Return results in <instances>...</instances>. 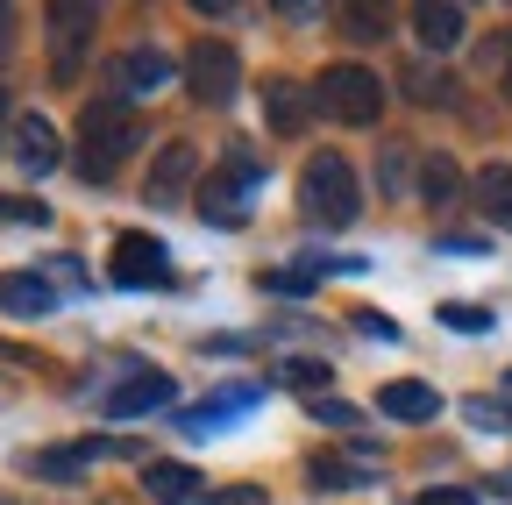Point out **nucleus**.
<instances>
[{"label":"nucleus","mask_w":512,"mask_h":505,"mask_svg":"<svg viewBox=\"0 0 512 505\" xmlns=\"http://www.w3.org/2000/svg\"><path fill=\"white\" fill-rule=\"evenodd\" d=\"M136 143H143V121H136L128 100L100 93V100L79 107V150H72V164H79L86 185H107L128 157H136Z\"/></svg>","instance_id":"1"},{"label":"nucleus","mask_w":512,"mask_h":505,"mask_svg":"<svg viewBox=\"0 0 512 505\" xmlns=\"http://www.w3.org/2000/svg\"><path fill=\"white\" fill-rule=\"evenodd\" d=\"M299 214H306V221H320V228H349V221L363 214L356 171H349V157H342V150L306 157V171H299Z\"/></svg>","instance_id":"2"},{"label":"nucleus","mask_w":512,"mask_h":505,"mask_svg":"<svg viewBox=\"0 0 512 505\" xmlns=\"http://www.w3.org/2000/svg\"><path fill=\"white\" fill-rule=\"evenodd\" d=\"M313 100L328 121H342V129H377V114H384V79L370 65H328L313 79Z\"/></svg>","instance_id":"3"},{"label":"nucleus","mask_w":512,"mask_h":505,"mask_svg":"<svg viewBox=\"0 0 512 505\" xmlns=\"http://www.w3.org/2000/svg\"><path fill=\"white\" fill-rule=\"evenodd\" d=\"M249 193H264V164H256L249 143H235V150L221 157V171H207L200 221H214V228H242V221H249Z\"/></svg>","instance_id":"4"},{"label":"nucleus","mask_w":512,"mask_h":505,"mask_svg":"<svg viewBox=\"0 0 512 505\" xmlns=\"http://www.w3.org/2000/svg\"><path fill=\"white\" fill-rule=\"evenodd\" d=\"M93 22H100L93 0H43V36H50V72L57 79H79L86 43H93Z\"/></svg>","instance_id":"5"},{"label":"nucleus","mask_w":512,"mask_h":505,"mask_svg":"<svg viewBox=\"0 0 512 505\" xmlns=\"http://www.w3.org/2000/svg\"><path fill=\"white\" fill-rule=\"evenodd\" d=\"M185 86H192V100H200V107H228V100L242 93V57H235V43L200 36V43L185 50Z\"/></svg>","instance_id":"6"},{"label":"nucleus","mask_w":512,"mask_h":505,"mask_svg":"<svg viewBox=\"0 0 512 505\" xmlns=\"http://www.w3.org/2000/svg\"><path fill=\"white\" fill-rule=\"evenodd\" d=\"M107 278H114V285H128V292H143V285H171V249H164L157 235H121V242H114Z\"/></svg>","instance_id":"7"},{"label":"nucleus","mask_w":512,"mask_h":505,"mask_svg":"<svg viewBox=\"0 0 512 505\" xmlns=\"http://www.w3.org/2000/svg\"><path fill=\"white\" fill-rule=\"evenodd\" d=\"M192 171H200V150H192L185 136H171V143L150 157V178H143V193H150L157 207H178V200L192 193Z\"/></svg>","instance_id":"8"},{"label":"nucleus","mask_w":512,"mask_h":505,"mask_svg":"<svg viewBox=\"0 0 512 505\" xmlns=\"http://www.w3.org/2000/svg\"><path fill=\"white\" fill-rule=\"evenodd\" d=\"M313 114H320L313 79H264V121H271V136H306Z\"/></svg>","instance_id":"9"},{"label":"nucleus","mask_w":512,"mask_h":505,"mask_svg":"<svg viewBox=\"0 0 512 505\" xmlns=\"http://www.w3.org/2000/svg\"><path fill=\"white\" fill-rule=\"evenodd\" d=\"M107 86H114V100H143V93H164L171 86V57L164 50H128V57H114L107 65Z\"/></svg>","instance_id":"10"},{"label":"nucleus","mask_w":512,"mask_h":505,"mask_svg":"<svg viewBox=\"0 0 512 505\" xmlns=\"http://www.w3.org/2000/svg\"><path fill=\"white\" fill-rule=\"evenodd\" d=\"M171 392H178V385H171L164 370H136L121 392H107V399H100V413H107V420H143V413H164V406H171Z\"/></svg>","instance_id":"11"},{"label":"nucleus","mask_w":512,"mask_h":505,"mask_svg":"<svg viewBox=\"0 0 512 505\" xmlns=\"http://www.w3.org/2000/svg\"><path fill=\"white\" fill-rule=\"evenodd\" d=\"M0 306L15 321H43V313H57V285L36 278V271H0Z\"/></svg>","instance_id":"12"},{"label":"nucleus","mask_w":512,"mask_h":505,"mask_svg":"<svg viewBox=\"0 0 512 505\" xmlns=\"http://www.w3.org/2000/svg\"><path fill=\"white\" fill-rule=\"evenodd\" d=\"M377 413L384 420H434L441 413V392L420 385V377H392V385H377Z\"/></svg>","instance_id":"13"},{"label":"nucleus","mask_w":512,"mask_h":505,"mask_svg":"<svg viewBox=\"0 0 512 505\" xmlns=\"http://www.w3.org/2000/svg\"><path fill=\"white\" fill-rule=\"evenodd\" d=\"M413 36L427 50H456L463 43V8L456 0H413Z\"/></svg>","instance_id":"14"},{"label":"nucleus","mask_w":512,"mask_h":505,"mask_svg":"<svg viewBox=\"0 0 512 505\" xmlns=\"http://www.w3.org/2000/svg\"><path fill=\"white\" fill-rule=\"evenodd\" d=\"M470 193H477V207H484V221H498V228H512V164H484V171L470 178Z\"/></svg>","instance_id":"15"},{"label":"nucleus","mask_w":512,"mask_h":505,"mask_svg":"<svg viewBox=\"0 0 512 505\" xmlns=\"http://www.w3.org/2000/svg\"><path fill=\"white\" fill-rule=\"evenodd\" d=\"M15 157H22L29 171H50V164H57V129H50L43 114H22V121H15Z\"/></svg>","instance_id":"16"},{"label":"nucleus","mask_w":512,"mask_h":505,"mask_svg":"<svg viewBox=\"0 0 512 505\" xmlns=\"http://www.w3.org/2000/svg\"><path fill=\"white\" fill-rule=\"evenodd\" d=\"M342 15H349V36L384 43V36H392V22H399V0H342Z\"/></svg>","instance_id":"17"},{"label":"nucleus","mask_w":512,"mask_h":505,"mask_svg":"<svg viewBox=\"0 0 512 505\" xmlns=\"http://www.w3.org/2000/svg\"><path fill=\"white\" fill-rule=\"evenodd\" d=\"M143 491H150L157 505H185L192 491H200V477H192L185 463H143Z\"/></svg>","instance_id":"18"},{"label":"nucleus","mask_w":512,"mask_h":505,"mask_svg":"<svg viewBox=\"0 0 512 505\" xmlns=\"http://www.w3.org/2000/svg\"><path fill=\"white\" fill-rule=\"evenodd\" d=\"M420 200H427V207H456V200H463L456 157H427V164H420Z\"/></svg>","instance_id":"19"},{"label":"nucleus","mask_w":512,"mask_h":505,"mask_svg":"<svg viewBox=\"0 0 512 505\" xmlns=\"http://www.w3.org/2000/svg\"><path fill=\"white\" fill-rule=\"evenodd\" d=\"M93 456H100V441H86V449H43V456H36V477H50V484H72V477H79Z\"/></svg>","instance_id":"20"},{"label":"nucleus","mask_w":512,"mask_h":505,"mask_svg":"<svg viewBox=\"0 0 512 505\" xmlns=\"http://www.w3.org/2000/svg\"><path fill=\"white\" fill-rule=\"evenodd\" d=\"M306 477H313V491H356V484H363V463H342V456H313V463H306Z\"/></svg>","instance_id":"21"},{"label":"nucleus","mask_w":512,"mask_h":505,"mask_svg":"<svg viewBox=\"0 0 512 505\" xmlns=\"http://www.w3.org/2000/svg\"><path fill=\"white\" fill-rule=\"evenodd\" d=\"M434 321H441V328H456V335H491V306L448 299V306H434Z\"/></svg>","instance_id":"22"},{"label":"nucleus","mask_w":512,"mask_h":505,"mask_svg":"<svg viewBox=\"0 0 512 505\" xmlns=\"http://www.w3.org/2000/svg\"><path fill=\"white\" fill-rule=\"evenodd\" d=\"M463 413H470V427H484V434H505V427H512V406H498V399H463Z\"/></svg>","instance_id":"23"},{"label":"nucleus","mask_w":512,"mask_h":505,"mask_svg":"<svg viewBox=\"0 0 512 505\" xmlns=\"http://www.w3.org/2000/svg\"><path fill=\"white\" fill-rule=\"evenodd\" d=\"M477 72H484V79H505V72H512V36H491V43L477 50ZM505 86H512V79H505Z\"/></svg>","instance_id":"24"},{"label":"nucleus","mask_w":512,"mask_h":505,"mask_svg":"<svg viewBox=\"0 0 512 505\" xmlns=\"http://www.w3.org/2000/svg\"><path fill=\"white\" fill-rule=\"evenodd\" d=\"M285 377H292L299 392H313V399H320V392H328V377H335V370H328V363H313V356H299V363H285Z\"/></svg>","instance_id":"25"},{"label":"nucleus","mask_w":512,"mask_h":505,"mask_svg":"<svg viewBox=\"0 0 512 505\" xmlns=\"http://www.w3.org/2000/svg\"><path fill=\"white\" fill-rule=\"evenodd\" d=\"M399 79H406V93H413V100H448V79H441V72H427V65H413V72H399Z\"/></svg>","instance_id":"26"},{"label":"nucleus","mask_w":512,"mask_h":505,"mask_svg":"<svg viewBox=\"0 0 512 505\" xmlns=\"http://www.w3.org/2000/svg\"><path fill=\"white\" fill-rule=\"evenodd\" d=\"M306 413H313L320 427H335V434H342V427H356V406H342V399H306Z\"/></svg>","instance_id":"27"},{"label":"nucleus","mask_w":512,"mask_h":505,"mask_svg":"<svg viewBox=\"0 0 512 505\" xmlns=\"http://www.w3.org/2000/svg\"><path fill=\"white\" fill-rule=\"evenodd\" d=\"M0 221H29V228H43V221H50V207H43V200H15V193H0Z\"/></svg>","instance_id":"28"},{"label":"nucleus","mask_w":512,"mask_h":505,"mask_svg":"<svg viewBox=\"0 0 512 505\" xmlns=\"http://www.w3.org/2000/svg\"><path fill=\"white\" fill-rule=\"evenodd\" d=\"M384 193H406V150H384Z\"/></svg>","instance_id":"29"},{"label":"nucleus","mask_w":512,"mask_h":505,"mask_svg":"<svg viewBox=\"0 0 512 505\" xmlns=\"http://www.w3.org/2000/svg\"><path fill=\"white\" fill-rule=\"evenodd\" d=\"M420 505H477V491H456V484H434Z\"/></svg>","instance_id":"30"},{"label":"nucleus","mask_w":512,"mask_h":505,"mask_svg":"<svg viewBox=\"0 0 512 505\" xmlns=\"http://www.w3.org/2000/svg\"><path fill=\"white\" fill-rule=\"evenodd\" d=\"M434 249H448V257H484V242H477V235H441Z\"/></svg>","instance_id":"31"},{"label":"nucleus","mask_w":512,"mask_h":505,"mask_svg":"<svg viewBox=\"0 0 512 505\" xmlns=\"http://www.w3.org/2000/svg\"><path fill=\"white\" fill-rule=\"evenodd\" d=\"M356 328H363V335H377V342H399V328L384 321V313H356Z\"/></svg>","instance_id":"32"},{"label":"nucleus","mask_w":512,"mask_h":505,"mask_svg":"<svg viewBox=\"0 0 512 505\" xmlns=\"http://www.w3.org/2000/svg\"><path fill=\"white\" fill-rule=\"evenodd\" d=\"M271 8H278L285 22H313V15H320V0H271Z\"/></svg>","instance_id":"33"},{"label":"nucleus","mask_w":512,"mask_h":505,"mask_svg":"<svg viewBox=\"0 0 512 505\" xmlns=\"http://www.w3.org/2000/svg\"><path fill=\"white\" fill-rule=\"evenodd\" d=\"M50 278H57V285H86V264H79V257H57Z\"/></svg>","instance_id":"34"},{"label":"nucleus","mask_w":512,"mask_h":505,"mask_svg":"<svg viewBox=\"0 0 512 505\" xmlns=\"http://www.w3.org/2000/svg\"><path fill=\"white\" fill-rule=\"evenodd\" d=\"M207 505H264V491H256V484H235V491H221V498H207Z\"/></svg>","instance_id":"35"},{"label":"nucleus","mask_w":512,"mask_h":505,"mask_svg":"<svg viewBox=\"0 0 512 505\" xmlns=\"http://www.w3.org/2000/svg\"><path fill=\"white\" fill-rule=\"evenodd\" d=\"M264 285H271V292H306V285H313V278H306V271H271V278H264Z\"/></svg>","instance_id":"36"},{"label":"nucleus","mask_w":512,"mask_h":505,"mask_svg":"<svg viewBox=\"0 0 512 505\" xmlns=\"http://www.w3.org/2000/svg\"><path fill=\"white\" fill-rule=\"evenodd\" d=\"M8 50H15V8L0 0V57H8Z\"/></svg>","instance_id":"37"},{"label":"nucleus","mask_w":512,"mask_h":505,"mask_svg":"<svg viewBox=\"0 0 512 505\" xmlns=\"http://www.w3.org/2000/svg\"><path fill=\"white\" fill-rule=\"evenodd\" d=\"M242 0H192V15H235Z\"/></svg>","instance_id":"38"},{"label":"nucleus","mask_w":512,"mask_h":505,"mask_svg":"<svg viewBox=\"0 0 512 505\" xmlns=\"http://www.w3.org/2000/svg\"><path fill=\"white\" fill-rule=\"evenodd\" d=\"M0 136H8V86H0Z\"/></svg>","instance_id":"39"},{"label":"nucleus","mask_w":512,"mask_h":505,"mask_svg":"<svg viewBox=\"0 0 512 505\" xmlns=\"http://www.w3.org/2000/svg\"><path fill=\"white\" fill-rule=\"evenodd\" d=\"M505 392H512V370H505Z\"/></svg>","instance_id":"40"}]
</instances>
